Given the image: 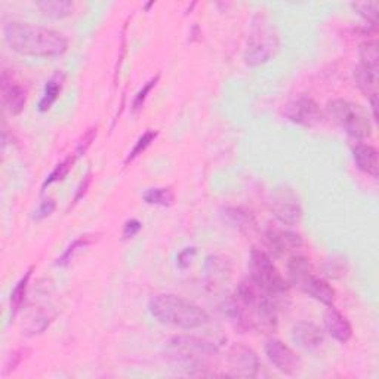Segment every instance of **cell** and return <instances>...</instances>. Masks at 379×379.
I'll list each match as a JSON object with an SVG mask.
<instances>
[{"label":"cell","instance_id":"5","mask_svg":"<svg viewBox=\"0 0 379 379\" xmlns=\"http://www.w3.org/2000/svg\"><path fill=\"white\" fill-rule=\"evenodd\" d=\"M249 277L267 295L283 305L289 295L290 285L277 270L272 255L261 249H252L249 255Z\"/></svg>","mask_w":379,"mask_h":379},{"label":"cell","instance_id":"34","mask_svg":"<svg viewBox=\"0 0 379 379\" xmlns=\"http://www.w3.org/2000/svg\"><path fill=\"white\" fill-rule=\"evenodd\" d=\"M195 255H198V248L195 246H188L182 249L178 255H177V265L179 270H187V268L193 264Z\"/></svg>","mask_w":379,"mask_h":379},{"label":"cell","instance_id":"6","mask_svg":"<svg viewBox=\"0 0 379 379\" xmlns=\"http://www.w3.org/2000/svg\"><path fill=\"white\" fill-rule=\"evenodd\" d=\"M327 113L351 138L366 140L372 137L373 126L369 112L360 104L344 98H335L327 103Z\"/></svg>","mask_w":379,"mask_h":379},{"label":"cell","instance_id":"10","mask_svg":"<svg viewBox=\"0 0 379 379\" xmlns=\"http://www.w3.org/2000/svg\"><path fill=\"white\" fill-rule=\"evenodd\" d=\"M227 360L230 364V375L241 378H258L262 371V362L260 360L251 347L240 344H233L228 348Z\"/></svg>","mask_w":379,"mask_h":379},{"label":"cell","instance_id":"28","mask_svg":"<svg viewBox=\"0 0 379 379\" xmlns=\"http://www.w3.org/2000/svg\"><path fill=\"white\" fill-rule=\"evenodd\" d=\"M351 8L354 12H357L364 21H368L369 26H376L378 12H379L378 2H356V3H351Z\"/></svg>","mask_w":379,"mask_h":379},{"label":"cell","instance_id":"30","mask_svg":"<svg viewBox=\"0 0 379 379\" xmlns=\"http://www.w3.org/2000/svg\"><path fill=\"white\" fill-rule=\"evenodd\" d=\"M347 262L342 258H332L325 264V274L331 278H342L347 274Z\"/></svg>","mask_w":379,"mask_h":379},{"label":"cell","instance_id":"39","mask_svg":"<svg viewBox=\"0 0 379 379\" xmlns=\"http://www.w3.org/2000/svg\"><path fill=\"white\" fill-rule=\"evenodd\" d=\"M151 6H154V2H150V3H147V5L144 6V9H145V10H149V9L151 8Z\"/></svg>","mask_w":379,"mask_h":379},{"label":"cell","instance_id":"21","mask_svg":"<svg viewBox=\"0 0 379 379\" xmlns=\"http://www.w3.org/2000/svg\"><path fill=\"white\" fill-rule=\"evenodd\" d=\"M352 77L357 88L368 98L378 94V71L369 70L359 64L352 71Z\"/></svg>","mask_w":379,"mask_h":379},{"label":"cell","instance_id":"4","mask_svg":"<svg viewBox=\"0 0 379 379\" xmlns=\"http://www.w3.org/2000/svg\"><path fill=\"white\" fill-rule=\"evenodd\" d=\"M286 270L290 286H295L305 295L322 302L326 307H332L335 304V289L325 278L315 274L314 265L307 256L292 255L288 261Z\"/></svg>","mask_w":379,"mask_h":379},{"label":"cell","instance_id":"12","mask_svg":"<svg viewBox=\"0 0 379 379\" xmlns=\"http://www.w3.org/2000/svg\"><path fill=\"white\" fill-rule=\"evenodd\" d=\"M265 244L274 258L299 251L304 246V239L288 228H268L265 231Z\"/></svg>","mask_w":379,"mask_h":379},{"label":"cell","instance_id":"23","mask_svg":"<svg viewBox=\"0 0 379 379\" xmlns=\"http://www.w3.org/2000/svg\"><path fill=\"white\" fill-rule=\"evenodd\" d=\"M95 237H96V236H94V235H84V236L77 237L76 240H73V241L68 244V248L64 251V253L61 255L59 258L57 260L55 265H57V267H67L73 260L76 258V256H77L80 252H83L88 246H91V244L96 240Z\"/></svg>","mask_w":379,"mask_h":379},{"label":"cell","instance_id":"1","mask_svg":"<svg viewBox=\"0 0 379 379\" xmlns=\"http://www.w3.org/2000/svg\"><path fill=\"white\" fill-rule=\"evenodd\" d=\"M3 40L10 51L33 58H57L64 55L68 49V40L64 34L21 21L5 24Z\"/></svg>","mask_w":379,"mask_h":379},{"label":"cell","instance_id":"13","mask_svg":"<svg viewBox=\"0 0 379 379\" xmlns=\"http://www.w3.org/2000/svg\"><path fill=\"white\" fill-rule=\"evenodd\" d=\"M0 89H2V103L12 116L22 113L27 104V91L20 82L14 79L9 70L2 71L0 77Z\"/></svg>","mask_w":379,"mask_h":379},{"label":"cell","instance_id":"9","mask_svg":"<svg viewBox=\"0 0 379 379\" xmlns=\"http://www.w3.org/2000/svg\"><path fill=\"white\" fill-rule=\"evenodd\" d=\"M272 212L277 221L286 227H295L302 219V206L293 188H277L272 198Z\"/></svg>","mask_w":379,"mask_h":379},{"label":"cell","instance_id":"24","mask_svg":"<svg viewBox=\"0 0 379 379\" xmlns=\"http://www.w3.org/2000/svg\"><path fill=\"white\" fill-rule=\"evenodd\" d=\"M142 199L147 205L169 207L175 200V194L170 187H154L147 190L142 195Z\"/></svg>","mask_w":379,"mask_h":379},{"label":"cell","instance_id":"33","mask_svg":"<svg viewBox=\"0 0 379 379\" xmlns=\"http://www.w3.org/2000/svg\"><path fill=\"white\" fill-rule=\"evenodd\" d=\"M49 323H51V317L49 315H46V314L36 315L27 327V335L33 336V335L43 334L46 331V327L49 326Z\"/></svg>","mask_w":379,"mask_h":379},{"label":"cell","instance_id":"25","mask_svg":"<svg viewBox=\"0 0 379 379\" xmlns=\"http://www.w3.org/2000/svg\"><path fill=\"white\" fill-rule=\"evenodd\" d=\"M359 58H360V66L378 71V63H379L378 42L375 39L363 42L359 47Z\"/></svg>","mask_w":379,"mask_h":379},{"label":"cell","instance_id":"15","mask_svg":"<svg viewBox=\"0 0 379 379\" xmlns=\"http://www.w3.org/2000/svg\"><path fill=\"white\" fill-rule=\"evenodd\" d=\"M325 329L329 335L335 341L341 342V344H345L352 336V327L348 319L341 311H338L334 305L329 307L325 314Z\"/></svg>","mask_w":379,"mask_h":379},{"label":"cell","instance_id":"3","mask_svg":"<svg viewBox=\"0 0 379 379\" xmlns=\"http://www.w3.org/2000/svg\"><path fill=\"white\" fill-rule=\"evenodd\" d=\"M149 311L158 323L184 329H199L209 323L207 314L199 304L175 293H158L149 301Z\"/></svg>","mask_w":379,"mask_h":379},{"label":"cell","instance_id":"11","mask_svg":"<svg viewBox=\"0 0 379 379\" xmlns=\"http://www.w3.org/2000/svg\"><path fill=\"white\" fill-rule=\"evenodd\" d=\"M264 352L274 369L283 375H297L301 371V359L298 354L280 339H268Z\"/></svg>","mask_w":379,"mask_h":379},{"label":"cell","instance_id":"29","mask_svg":"<svg viewBox=\"0 0 379 379\" xmlns=\"http://www.w3.org/2000/svg\"><path fill=\"white\" fill-rule=\"evenodd\" d=\"M158 80H161V75L151 77L149 82L142 84V88L137 92L135 98H133V101H132V112L133 113H138L140 110L144 107L147 98H149V95L151 94V91L154 89V87H156Z\"/></svg>","mask_w":379,"mask_h":379},{"label":"cell","instance_id":"32","mask_svg":"<svg viewBox=\"0 0 379 379\" xmlns=\"http://www.w3.org/2000/svg\"><path fill=\"white\" fill-rule=\"evenodd\" d=\"M96 133H98V126H92L89 128L87 132L83 133L82 138L79 140L77 145H76V151H75V156L79 158L80 156H83L84 153H87L89 150V147L92 145V142L95 141L96 138Z\"/></svg>","mask_w":379,"mask_h":379},{"label":"cell","instance_id":"36","mask_svg":"<svg viewBox=\"0 0 379 379\" xmlns=\"http://www.w3.org/2000/svg\"><path fill=\"white\" fill-rule=\"evenodd\" d=\"M91 184H92V170H88V174L84 175L82 178V181L79 182V186H77L76 193H75V198H73V205L79 203L84 198V194L88 193Z\"/></svg>","mask_w":379,"mask_h":379},{"label":"cell","instance_id":"37","mask_svg":"<svg viewBox=\"0 0 379 379\" xmlns=\"http://www.w3.org/2000/svg\"><path fill=\"white\" fill-rule=\"evenodd\" d=\"M21 360H22V351H15L14 354H12V357L9 359V363L6 364L5 373L8 375L10 371H15V368L20 364Z\"/></svg>","mask_w":379,"mask_h":379},{"label":"cell","instance_id":"27","mask_svg":"<svg viewBox=\"0 0 379 379\" xmlns=\"http://www.w3.org/2000/svg\"><path fill=\"white\" fill-rule=\"evenodd\" d=\"M158 137V132L157 131H153V129H149V131H145L142 135L138 138V141L135 142V145L132 147V150L129 151V154L126 156L125 158V165L131 163L135 161L137 157H140L147 149H149V147L156 141V138Z\"/></svg>","mask_w":379,"mask_h":379},{"label":"cell","instance_id":"20","mask_svg":"<svg viewBox=\"0 0 379 379\" xmlns=\"http://www.w3.org/2000/svg\"><path fill=\"white\" fill-rule=\"evenodd\" d=\"M36 6L43 17L51 20H64L71 17L75 12V3L70 0H40Z\"/></svg>","mask_w":379,"mask_h":379},{"label":"cell","instance_id":"16","mask_svg":"<svg viewBox=\"0 0 379 379\" xmlns=\"http://www.w3.org/2000/svg\"><path fill=\"white\" fill-rule=\"evenodd\" d=\"M354 163L363 174L372 178L379 177V162H378V150L371 144H356L351 149Z\"/></svg>","mask_w":379,"mask_h":379},{"label":"cell","instance_id":"26","mask_svg":"<svg viewBox=\"0 0 379 379\" xmlns=\"http://www.w3.org/2000/svg\"><path fill=\"white\" fill-rule=\"evenodd\" d=\"M76 158H77V157H76L75 154H73V156L66 157L64 161L61 162V163H58V165L54 168L52 172L49 174V175L46 177V179L43 181V184H42V190H46L49 186L55 184V182L63 181V179H64V178H66V177L70 174V170L73 169V165H75Z\"/></svg>","mask_w":379,"mask_h":379},{"label":"cell","instance_id":"35","mask_svg":"<svg viewBox=\"0 0 379 379\" xmlns=\"http://www.w3.org/2000/svg\"><path fill=\"white\" fill-rule=\"evenodd\" d=\"M141 230H142V223L140 221V219H135V218L128 219L124 225V230H121V240L133 239Z\"/></svg>","mask_w":379,"mask_h":379},{"label":"cell","instance_id":"8","mask_svg":"<svg viewBox=\"0 0 379 379\" xmlns=\"http://www.w3.org/2000/svg\"><path fill=\"white\" fill-rule=\"evenodd\" d=\"M283 114L292 124L304 128L317 126L323 120L320 105L311 96L305 94L290 98L283 107Z\"/></svg>","mask_w":379,"mask_h":379},{"label":"cell","instance_id":"38","mask_svg":"<svg viewBox=\"0 0 379 379\" xmlns=\"http://www.w3.org/2000/svg\"><path fill=\"white\" fill-rule=\"evenodd\" d=\"M368 100H369V103H371V110H372V119L376 121L378 120V112H376V110H378V94H375V95H371L369 98H368Z\"/></svg>","mask_w":379,"mask_h":379},{"label":"cell","instance_id":"7","mask_svg":"<svg viewBox=\"0 0 379 379\" xmlns=\"http://www.w3.org/2000/svg\"><path fill=\"white\" fill-rule=\"evenodd\" d=\"M280 38L272 29L255 30L248 40L244 51V63L249 67H260L272 61L280 51Z\"/></svg>","mask_w":379,"mask_h":379},{"label":"cell","instance_id":"2","mask_svg":"<svg viewBox=\"0 0 379 379\" xmlns=\"http://www.w3.org/2000/svg\"><path fill=\"white\" fill-rule=\"evenodd\" d=\"M163 352L174 368L188 375H207L219 356L214 342L194 335L172 336L165 342Z\"/></svg>","mask_w":379,"mask_h":379},{"label":"cell","instance_id":"17","mask_svg":"<svg viewBox=\"0 0 379 379\" xmlns=\"http://www.w3.org/2000/svg\"><path fill=\"white\" fill-rule=\"evenodd\" d=\"M221 216L224 218V221L227 224H230L243 235H252L253 231L258 228V223H256V218L253 216V214L243 209V207L236 206L224 207L221 211Z\"/></svg>","mask_w":379,"mask_h":379},{"label":"cell","instance_id":"18","mask_svg":"<svg viewBox=\"0 0 379 379\" xmlns=\"http://www.w3.org/2000/svg\"><path fill=\"white\" fill-rule=\"evenodd\" d=\"M203 270L207 282L211 285H216L225 282V280L231 277V273H233V264H231L227 256L211 255L205 260Z\"/></svg>","mask_w":379,"mask_h":379},{"label":"cell","instance_id":"19","mask_svg":"<svg viewBox=\"0 0 379 379\" xmlns=\"http://www.w3.org/2000/svg\"><path fill=\"white\" fill-rule=\"evenodd\" d=\"M64 82H66V75H64V73H61V71H57L55 75L46 82L45 89H43V95H42L40 101L38 104V110L40 113L49 112L51 107L57 103L61 91H63Z\"/></svg>","mask_w":379,"mask_h":379},{"label":"cell","instance_id":"31","mask_svg":"<svg viewBox=\"0 0 379 379\" xmlns=\"http://www.w3.org/2000/svg\"><path fill=\"white\" fill-rule=\"evenodd\" d=\"M55 209H57V202H55V199H54V198H46V199L39 205L38 209L34 211L33 219H34V221L40 223V221H43V219H46V218L51 216V215L55 212Z\"/></svg>","mask_w":379,"mask_h":379},{"label":"cell","instance_id":"22","mask_svg":"<svg viewBox=\"0 0 379 379\" xmlns=\"http://www.w3.org/2000/svg\"><path fill=\"white\" fill-rule=\"evenodd\" d=\"M33 270L34 268L30 267L27 273L24 274L18 283L15 285L14 290L10 292V298H9V304H10V317L14 319V317L17 315V313L21 310L24 301H26V297H27V290H29V283H30V278H31V274H33Z\"/></svg>","mask_w":379,"mask_h":379},{"label":"cell","instance_id":"14","mask_svg":"<svg viewBox=\"0 0 379 379\" xmlns=\"http://www.w3.org/2000/svg\"><path fill=\"white\" fill-rule=\"evenodd\" d=\"M290 338L298 348L304 351H315L319 350L325 342V332L320 326L313 322L302 320L293 325L290 331Z\"/></svg>","mask_w":379,"mask_h":379}]
</instances>
